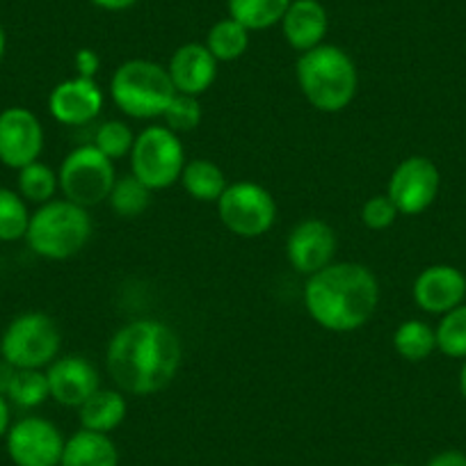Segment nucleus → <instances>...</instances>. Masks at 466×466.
Masks as SVG:
<instances>
[{
    "mask_svg": "<svg viewBox=\"0 0 466 466\" xmlns=\"http://www.w3.org/2000/svg\"><path fill=\"white\" fill-rule=\"evenodd\" d=\"M183 345L167 322L142 318L116 329L106 350V369L128 396H154L181 370Z\"/></svg>",
    "mask_w": 466,
    "mask_h": 466,
    "instance_id": "obj_1",
    "label": "nucleus"
},
{
    "mask_svg": "<svg viewBox=\"0 0 466 466\" xmlns=\"http://www.w3.org/2000/svg\"><path fill=\"white\" fill-rule=\"evenodd\" d=\"M378 304V277L355 261L329 263L304 286V307L311 320L336 334L361 329L375 316Z\"/></svg>",
    "mask_w": 466,
    "mask_h": 466,
    "instance_id": "obj_2",
    "label": "nucleus"
},
{
    "mask_svg": "<svg viewBox=\"0 0 466 466\" xmlns=\"http://www.w3.org/2000/svg\"><path fill=\"white\" fill-rule=\"evenodd\" d=\"M299 92L316 110L334 115L355 101L360 71L355 60L334 44H320L302 53L295 66Z\"/></svg>",
    "mask_w": 466,
    "mask_h": 466,
    "instance_id": "obj_3",
    "label": "nucleus"
},
{
    "mask_svg": "<svg viewBox=\"0 0 466 466\" xmlns=\"http://www.w3.org/2000/svg\"><path fill=\"white\" fill-rule=\"evenodd\" d=\"M92 238V218L87 208L69 199H53L30 215V249L48 261H66L85 249Z\"/></svg>",
    "mask_w": 466,
    "mask_h": 466,
    "instance_id": "obj_4",
    "label": "nucleus"
},
{
    "mask_svg": "<svg viewBox=\"0 0 466 466\" xmlns=\"http://www.w3.org/2000/svg\"><path fill=\"white\" fill-rule=\"evenodd\" d=\"M167 66L154 60H128L115 69L110 78V96L115 106L131 119H156L174 98Z\"/></svg>",
    "mask_w": 466,
    "mask_h": 466,
    "instance_id": "obj_5",
    "label": "nucleus"
},
{
    "mask_svg": "<svg viewBox=\"0 0 466 466\" xmlns=\"http://www.w3.org/2000/svg\"><path fill=\"white\" fill-rule=\"evenodd\" d=\"M186 151L181 140L167 127H147L136 136L131 149V174L151 192L167 190L181 181Z\"/></svg>",
    "mask_w": 466,
    "mask_h": 466,
    "instance_id": "obj_6",
    "label": "nucleus"
},
{
    "mask_svg": "<svg viewBox=\"0 0 466 466\" xmlns=\"http://www.w3.org/2000/svg\"><path fill=\"white\" fill-rule=\"evenodd\" d=\"M62 334L46 313H24L15 318L0 339V352L15 369H48L57 360Z\"/></svg>",
    "mask_w": 466,
    "mask_h": 466,
    "instance_id": "obj_7",
    "label": "nucleus"
},
{
    "mask_svg": "<svg viewBox=\"0 0 466 466\" xmlns=\"http://www.w3.org/2000/svg\"><path fill=\"white\" fill-rule=\"evenodd\" d=\"M57 178H60V190L65 199L83 208H92L110 197L116 181L115 160L103 156L94 145L76 147L62 160Z\"/></svg>",
    "mask_w": 466,
    "mask_h": 466,
    "instance_id": "obj_8",
    "label": "nucleus"
},
{
    "mask_svg": "<svg viewBox=\"0 0 466 466\" xmlns=\"http://www.w3.org/2000/svg\"><path fill=\"white\" fill-rule=\"evenodd\" d=\"M218 213L224 227L238 238H261L275 227L277 201L270 190L252 181L227 186L218 199Z\"/></svg>",
    "mask_w": 466,
    "mask_h": 466,
    "instance_id": "obj_9",
    "label": "nucleus"
},
{
    "mask_svg": "<svg viewBox=\"0 0 466 466\" xmlns=\"http://www.w3.org/2000/svg\"><path fill=\"white\" fill-rule=\"evenodd\" d=\"M441 186L437 165L425 156H410L393 169L387 195L400 215H420L434 204Z\"/></svg>",
    "mask_w": 466,
    "mask_h": 466,
    "instance_id": "obj_10",
    "label": "nucleus"
},
{
    "mask_svg": "<svg viewBox=\"0 0 466 466\" xmlns=\"http://www.w3.org/2000/svg\"><path fill=\"white\" fill-rule=\"evenodd\" d=\"M65 441L56 423L25 416L7 432V452L16 466H60Z\"/></svg>",
    "mask_w": 466,
    "mask_h": 466,
    "instance_id": "obj_11",
    "label": "nucleus"
},
{
    "mask_svg": "<svg viewBox=\"0 0 466 466\" xmlns=\"http://www.w3.org/2000/svg\"><path fill=\"white\" fill-rule=\"evenodd\" d=\"M336 248V231L322 219H304L295 224L293 231L286 240V258L298 270L299 275L311 277L334 263Z\"/></svg>",
    "mask_w": 466,
    "mask_h": 466,
    "instance_id": "obj_12",
    "label": "nucleus"
},
{
    "mask_svg": "<svg viewBox=\"0 0 466 466\" xmlns=\"http://www.w3.org/2000/svg\"><path fill=\"white\" fill-rule=\"evenodd\" d=\"M44 149V128L28 107H7L0 112V160L21 169L35 163Z\"/></svg>",
    "mask_w": 466,
    "mask_h": 466,
    "instance_id": "obj_13",
    "label": "nucleus"
},
{
    "mask_svg": "<svg viewBox=\"0 0 466 466\" xmlns=\"http://www.w3.org/2000/svg\"><path fill=\"white\" fill-rule=\"evenodd\" d=\"M48 110L53 119L65 127H83L94 122L103 110V89L94 78L62 80L48 96Z\"/></svg>",
    "mask_w": 466,
    "mask_h": 466,
    "instance_id": "obj_14",
    "label": "nucleus"
},
{
    "mask_svg": "<svg viewBox=\"0 0 466 466\" xmlns=\"http://www.w3.org/2000/svg\"><path fill=\"white\" fill-rule=\"evenodd\" d=\"M46 378L53 400L76 410L101 389V375L96 366L80 355L57 357L48 366Z\"/></svg>",
    "mask_w": 466,
    "mask_h": 466,
    "instance_id": "obj_15",
    "label": "nucleus"
},
{
    "mask_svg": "<svg viewBox=\"0 0 466 466\" xmlns=\"http://www.w3.org/2000/svg\"><path fill=\"white\" fill-rule=\"evenodd\" d=\"M411 295H414V302L425 313L443 316V313L464 304L466 277L461 275V270L452 266H443V263L430 266L420 270V275L416 277Z\"/></svg>",
    "mask_w": 466,
    "mask_h": 466,
    "instance_id": "obj_16",
    "label": "nucleus"
},
{
    "mask_svg": "<svg viewBox=\"0 0 466 466\" xmlns=\"http://www.w3.org/2000/svg\"><path fill=\"white\" fill-rule=\"evenodd\" d=\"M167 74L178 94L197 96L208 92L218 78V60L206 44H183L169 57Z\"/></svg>",
    "mask_w": 466,
    "mask_h": 466,
    "instance_id": "obj_17",
    "label": "nucleus"
},
{
    "mask_svg": "<svg viewBox=\"0 0 466 466\" xmlns=\"http://www.w3.org/2000/svg\"><path fill=\"white\" fill-rule=\"evenodd\" d=\"M329 16L320 0H290L289 10L281 19V33L289 46L307 53L325 44Z\"/></svg>",
    "mask_w": 466,
    "mask_h": 466,
    "instance_id": "obj_18",
    "label": "nucleus"
},
{
    "mask_svg": "<svg viewBox=\"0 0 466 466\" xmlns=\"http://www.w3.org/2000/svg\"><path fill=\"white\" fill-rule=\"evenodd\" d=\"M60 466H119V451L107 434L83 428L65 441Z\"/></svg>",
    "mask_w": 466,
    "mask_h": 466,
    "instance_id": "obj_19",
    "label": "nucleus"
},
{
    "mask_svg": "<svg viewBox=\"0 0 466 466\" xmlns=\"http://www.w3.org/2000/svg\"><path fill=\"white\" fill-rule=\"evenodd\" d=\"M127 393H122L119 389H98L92 398L83 402L78 407V419L80 425L85 430H92V432L110 434L112 430H116L127 419Z\"/></svg>",
    "mask_w": 466,
    "mask_h": 466,
    "instance_id": "obj_20",
    "label": "nucleus"
},
{
    "mask_svg": "<svg viewBox=\"0 0 466 466\" xmlns=\"http://www.w3.org/2000/svg\"><path fill=\"white\" fill-rule=\"evenodd\" d=\"M181 186L192 199L204 201V204H218V199L227 190L228 183L222 169L213 160L195 158L183 167Z\"/></svg>",
    "mask_w": 466,
    "mask_h": 466,
    "instance_id": "obj_21",
    "label": "nucleus"
},
{
    "mask_svg": "<svg viewBox=\"0 0 466 466\" xmlns=\"http://www.w3.org/2000/svg\"><path fill=\"white\" fill-rule=\"evenodd\" d=\"M290 0H227L228 16L243 24L249 33L281 24Z\"/></svg>",
    "mask_w": 466,
    "mask_h": 466,
    "instance_id": "obj_22",
    "label": "nucleus"
},
{
    "mask_svg": "<svg viewBox=\"0 0 466 466\" xmlns=\"http://www.w3.org/2000/svg\"><path fill=\"white\" fill-rule=\"evenodd\" d=\"M249 30L236 19L227 16V19L218 21L213 28L206 35V48L213 53L218 62H233L243 57L249 48Z\"/></svg>",
    "mask_w": 466,
    "mask_h": 466,
    "instance_id": "obj_23",
    "label": "nucleus"
},
{
    "mask_svg": "<svg viewBox=\"0 0 466 466\" xmlns=\"http://www.w3.org/2000/svg\"><path fill=\"white\" fill-rule=\"evenodd\" d=\"M393 348L405 361L419 364L437 350V334L423 320H405L393 331Z\"/></svg>",
    "mask_w": 466,
    "mask_h": 466,
    "instance_id": "obj_24",
    "label": "nucleus"
},
{
    "mask_svg": "<svg viewBox=\"0 0 466 466\" xmlns=\"http://www.w3.org/2000/svg\"><path fill=\"white\" fill-rule=\"evenodd\" d=\"M112 213L124 219H133L145 213L151 204V190L142 181H137L133 174L127 177H116L112 186L110 197H107Z\"/></svg>",
    "mask_w": 466,
    "mask_h": 466,
    "instance_id": "obj_25",
    "label": "nucleus"
},
{
    "mask_svg": "<svg viewBox=\"0 0 466 466\" xmlns=\"http://www.w3.org/2000/svg\"><path fill=\"white\" fill-rule=\"evenodd\" d=\"M57 190H60V178L48 165L35 160V163L19 169V195L25 201H33L39 206L48 204Z\"/></svg>",
    "mask_w": 466,
    "mask_h": 466,
    "instance_id": "obj_26",
    "label": "nucleus"
},
{
    "mask_svg": "<svg viewBox=\"0 0 466 466\" xmlns=\"http://www.w3.org/2000/svg\"><path fill=\"white\" fill-rule=\"evenodd\" d=\"M30 224V213L25 199L15 190L0 187V240L15 243L25 238Z\"/></svg>",
    "mask_w": 466,
    "mask_h": 466,
    "instance_id": "obj_27",
    "label": "nucleus"
},
{
    "mask_svg": "<svg viewBox=\"0 0 466 466\" xmlns=\"http://www.w3.org/2000/svg\"><path fill=\"white\" fill-rule=\"evenodd\" d=\"M7 396L12 398V402H16L19 407H25V410L39 407L42 402H46L51 398L46 373L35 369H16L10 389H7Z\"/></svg>",
    "mask_w": 466,
    "mask_h": 466,
    "instance_id": "obj_28",
    "label": "nucleus"
},
{
    "mask_svg": "<svg viewBox=\"0 0 466 466\" xmlns=\"http://www.w3.org/2000/svg\"><path fill=\"white\" fill-rule=\"evenodd\" d=\"M437 350L452 360H466V304L443 313L441 322L434 329Z\"/></svg>",
    "mask_w": 466,
    "mask_h": 466,
    "instance_id": "obj_29",
    "label": "nucleus"
},
{
    "mask_svg": "<svg viewBox=\"0 0 466 466\" xmlns=\"http://www.w3.org/2000/svg\"><path fill=\"white\" fill-rule=\"evenodd\" d=\"M133 142H136V136L128 128V124L119 122V119H110V122L101 124L96 128V136H94V147L110 160L131 156Z\"/></svg>",
    "mask_w": 466,
    "mask_h": 466,
    "instance_id": "obj_30",
    "label": "nucleus"
},
{
    "mask_svg": "<svg viewBox=\"0 0 466 466\" xmlns=\"http://www.w3.org/2000/svg\"><path fill=\"white\" fill-rule=\"evenodd\" d=\"M165 127L169 131L178 133H190L195 131L201 124V106L197 96H187V94H174V98L169 101V106L163 112Z\"/></svg>",
    "mask_w": 466,
    "mask_h": 466,
    "instance_id": "obj_31",
    "label": "nucleus"
},
{
    "mask_svg": "<svg viewBox=\"0 0 466 466\" xmlns=\"http://www.w3.org/2000/svg\"><path fill=\"white\" fill-rule=\"evenodd\" d=\"M398 208L389 195H375L361 206V222L373 231H384L398 219Z\"/></svg>",
    "mask_w": 466,
    "mask_h": 466,
    "instance_id": "obj_32",
    "label": "nucleus"
},
{
    "mask_svg": "<svg viewBox=\"0 0 466 466\" xmlns=\"http://www.w3.org/2000/svg\"><path fill=\"white\" fill-rule=\"evenodd\" d=\"M98 66H101V60H98L96 51H92V48H80V51L76 53V69H78V76H83V78H94Z\"/></svg>",
    "mask_w": 466,
    "mask_h": 466,
    "instance_id": "obj_33",
    "label": "nucleus"
},
{
    "mask_svg": "<svg viewBox=\"0 0 466 466\" xmlns=\"http://www.w3.org/2000/svg\"><path fill=\"white\" fill-rule=\"evenodd\" d=\"M428 466H466V455L460 451H446L434 455Z\"/></svg>",
    "mask_w": 466,
    "mask_h": 466,
    "instance_id": "obj_34",
    "label": "nucleus"
},
{
    "mask_svg": "<svg viewBox=\"0 0 466 466\" xmlns=\"http://www.w3.org/2000/svg\"><path fill=\"white\" fill-rule=\"evenodd\" d=\"M94 5L101 7V10H107V12H124L128 10V7L137 5V0H92Z\"/></svg>",
    "mask_w": 466,
    "mask_h": 466,
    "instance_id": "obj_35",
    "label": "nucleus"
},
{
    "mask_svg": "<svg viewBox=\"0 0 466 466\" xmlns=\"http://www.w3.org/2000/svg\"><path fill=\"white\" fill-rule=\"evenodd\" d=\"M15 366L7 364L5 360L0 361V393H3V396H7V389H10L12 378H15Z\"/></svg>",
    "mask_w": 466,
    "mask_h": 466,
    "instance_id": "obj_36",
    "label": "nucleus"
},
{
    "mask_svg": "<svg viewBox=\"0 0 466 466\" xmlns=\"http://www.w3.org/2000/svg\"><path fill=\"white\" fill-rule=\"evenodd\" d=\"M10 432V405H7L5 396L0 393V439Z\"/></svg>",
    "mask_w": 466,
    "mask_h": 466,
    "instance_id": "obj_37",
    "label": "nucleus"
},
{
    "mask_svg": "<svg viewBox=\"0 0 466 466\" xmlns=\"http://www.w3.org/2000/svg\"><path fill=\"white\" fill-rule=\"evenodd\" d=\"M460 391H461V396H464V400H466V361H464V366H461V370H460Z\"/></svg>",
    "mask_w": 466,
    "mask_h": 466,
    "instance_id": "obj_38",
    "label": "nucleus"
},
{
    "mask_svg": "<svg viewBox=\"0 0 466 466\" xmlns=\"http://www.w3.org/2000/svg\"><path fill=\"white\" fill-rule=\"evenodd\" d=\"M5 30H3V25H0V60H3V56H5Z\"/></svg>",
    "mask_w": 466,
    "mask_h": 466,
    "instance_id": "obj_39",
    "label": "nucleus"
},
{
    "mask_svg": "<svg viewBox=\"0 0 466 466\" xmlns=\"http://www.w3.org/2000/svg\"><path fill=\"white\" fill-rule=\"evenodd\" d=\"M387 466H405V464H387Z\"/></svg>",
    "mask_w": 466,
    "mask_h": 466,
    "instance_id": "obj_40",
    "label": "nucleus"
},
{
    "mask_svg": "<svg viewBox=\"0 0 466 466\" xmlns=\"http://www.w3.org/2000/svg\"><path fill=\"white\" fill-rule=\"evenodd\" d=\"M0 357H3V352H0Z\"/></svg>",
    "mask_w": 466,
    "mask_h": 466,
    "instance_id": "obj_41",
    "label": "nucleus"
}]
</instances>
